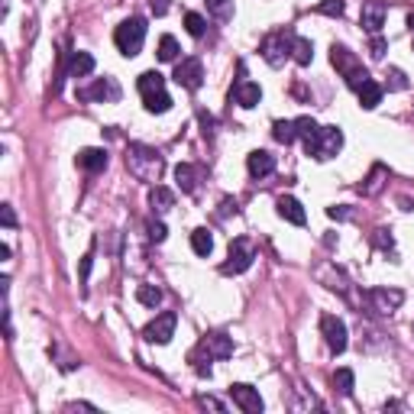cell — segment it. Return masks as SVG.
<instances>
[{
  "mask_svg": "<svg viewBox=\"0 0 414 414\" xmlns=\"http://www.w3.org/2000/svg\"><path fill=\"white\" fill-rule=\"evenodd\" d=\"M227 356H233V340L227 333H211L191 353V363H195L197 376H211V359H227Z\"/></svg>",
  "mask_w": 414,
  "mask_h": 414,
  "instance_id": "obj_1",
  "label": "cell"
},
{
  "mask_svg": "<svg viewBox=\"0 0 414 414\" xmlns=\"http://www.w3.org/2000/svg\"><path fill=\"white\" fill-rule=\"evenodd\" d=\"M127 165L136 178H143V182H155V185H159L162 169H165V165H162V155L149 146H130Z\"/></svg>",
  "mask_w": 414,
  "mask_h": 414,
  "instance_id": "obj_2",
  "label": "cell"
},
{
  "mask_svg": "<svg viewBox=\"0 0 414 414\" xmlns=\"http://www.w3.org/2000/svg\"><path fill=\"white\" fill-rule=\"evenodd\" d=\"M330 62H333V68L346 78V85H350L353 91H359V88L369 81V71L363 68V62H359L346 46H333V49H330Z\"/></svg>",
  "mask_w": 414,
  "mask_h": 414,
  "instance_id": "obj_3",
  "label": "cell"
},
{
  "mask_svg": "<svg viewBox=\"0 0 414 414\" xmlns=\"http://www.w3.org/2000/svg\"><path fill=\"white\" fill-rule=\"evenodd\" d=\"M113 43H117V49L123 52L127 58L140 56L143 43H146V20H140V16H130V20H123L117 26V33H113Z\"/></svg>",
  "mask_w": 414,
  "mask_h": 414,
  "instance_id": "obj_4",
  "label": "cell"
},
{
  "mask_svg": "<svg viewBox=\"0 0 414 414\" xmlns=\"http://www.w3.org/2000/svg\"><path fill=\"white\" fill-rule=\"evenodd\" d=\"M291 39H295V33H288V29L269 33L266 39H262V46H259L262 58H266L272 68H281V65H285V58L291 56Z\"/></svg>",
  "mask_w": 414,
  "mask_h": 414,
  "instance_id": "obj_5",
  "label": "cell"
},
{
  "mask_svg": "<svg viewBox=\"0 0 414 414\" xmlns=\"http://www.w3.org/2000/svg\"><path fill=\"white\" fill-rule=\"evenodd\" d=\"M253 266V246H249V239H233L230 243V256H227V262L220 266V272L224 275H239L246 272V269Z\"/></svg>",
  "mask_w": 414,
  "mask_h": 414,
  "instance_id": "obj_6",
  "label": "cell"
},
{
  "mask_svg": "<svg viewBox=\"0 0 414 414\" xmlns=\"http://www.w3.org/2000/svg\"><path fill=\"white\" fill-rule=\"evenodd\" d=\"M175 324H178V317L172 314V311H165V314H159L155 321L146 324L143 337H146L149 343H169V340L175 337Z\"/></svg>",
  "mask_w": 414,
  "mask_h": 414,
  "instance_id": "obj_7",
  "label": "cell"
},
{
  "mask_svg": "<svg viewBox=\"0 0 414 414\" xmlns=\"http://www.w3.org/2000/svg\"><path fill=\"white\" fill-rule=\"evenodd\" d=\"M321 333L327 340L330 353H343L346 350V324L337 314H324L321 317Z\"/></svg>",
  "mask_w": 414,
  "mask_h": 414,
  "instance_id": "obj_8",
  "label": "cell"
},
{
  "mask_svg": "<svg viewBox=\"0 0 414 414\" xmlns=\"http://www.w3.org/2000/svg\"><path fill=\"white\" fill-rule=\"evenodd\" d=\"M182 88H188V91H197L204 81V65L201 58H185V62L175 65V75H172Z\"/></svg>",
  "mask_w": 414,
  "mask_h": 414,
  "instance_id": "obj_9",
  "label": "cell"
},
{
  "mask_svg": "<svg viewBox=\"0 0 414 414\" xmlns=\"http://www.w3.org/2000/svg\"><path fill=\"white\" fill-rule=\"evenodd\" d=\"M343 149V133L340 127H321V140H317V152L314 159H333V155Z\"/></svg>",
  "mask_w": 414,
  "mask_h": 414,
  "instance_id": "obj_10",
  "label": "cell"
},
{
  "mask_svg": "<svg viewBox=\"0 0 414 414\" xmlns=\"http://www.w3.org/2000/svg\"><path fill=\"white\" fill-rule=\"evenodd\" d=\"M359 23H363L366 33L379 36V29L385 26V7H382L379 0H366V4H363V14H359Z\"/></svg>",
  "mask_w": 414,
  "mask_h": 414,
  "instance_id": "obj_11",
  "label": "cell"
},
{
  "mask_svg": "<svg viewBox=\"0 0 414 414\" xmlns=\"http://www.w3.org/2000/svg\"><path fill=\"white\" fill-rule=\"evenodd\" d=\"M230 395H233V401H237L246 414H259L262 411V398H259V392H256L253 385L237 382V385H230Z\"/></svg>",
  "mask_w": 414,
  "mask_h": 414,
  "instance_id": "obj_12",
  "label": "cell"
},
{
  "mask_svg": "<svg viewBox=\"0 0 414 414\" xmlns=\"http://www.w3.org/2000/svg\"><path fill=\"white\" fill-rule=\"evenodd\" d=\"M246 169H249V175L253 178H266L275 172V155L266 152V149H256V152L246 155Z\"/></svg>",
  "mask_w": 414,
  "mask_h": 414,
  "instance_id": "obj_13",
  "label": "cell"
},
{
  "mask_svg": "<svg viewBox=\"0 0 414 414\" xmlns=\"http://www.w3.org/2000/svg\"><path fill=\"white\" fill-rule=\"evenodd\" d=\"M81 98L85 100H120V85L113 78H100V81H94V88L81 91Z\"/></svg>",
  "mask_w": 414,
  "mask_h": 414,
  "instance_id": "obj_14",
  "label": "cell"
},
{
  "mask_svg": "<svg viewBox=\"0 0 414 414\" xmlns=\"http://www.w3.org/2000/svg\"><path fill=\"white\" fill-rule=\"evenodd\" d=\"M233 100L249 110V107H256L262 100V88L253 85V81H237V88H233Z\"/></svg>",
  "mask_w": 414,
  "mask_h": 414,
  "instance_id": "obj_15",
  "label": "cell"
},
{
  "mask_svg": "<svg viewBox=\"0 0 414 414\" xmlns=\"http://www.w3.org/2000/svg\"><path fill=\"white\" fill-rule=\"evenodd\" d=\"M295 127H298V136L304 140V149H308V155H314L317 152V140H321V127H317L311 117H298Z\"/></svg>",
  "mask_w": 414,
  "mask_h": 414,
  "instance_id": "obj_16",
  "label": "cell"
},
{
  "mask_svg": "<svg viewBox=\"0 0 414 414\" xmlns=\"http://www.w3.org/2000/svg\"><path fill=\"white\" fill-rule=\"evenodd\" d=\"M369 298H372V304H376V311H379V314H392V311L405 301V295H401V291H385V288L369 291Z\"/></svg>",
  "mask_w": 414,
  "mask_h": 414,
  "instance_id": "obj_17",
  "label": "cell"
},
{
  "mask_svg": "<svg viewBox=\"0 0 414 414\" xmlns=\"http://www.w3.org/2000/svg\"><path fill=\"white\" fill-rule=\"evenodd\" d=\"M275 207H279V217L281 220H288V224H295V227H301L304 220V207L301 204L295 201V197H279V204H275Z\"/></svg>",
  "mask_w": 414,
  "mask_h": 414,
  "instance_id": "obj_18",
  "label": "cell"
},
{
  "mask_svg": "<svg viewBox=\"0 0 414 414\" xmlns=\"http://www.w3.org/2000/svg\"><path fill=\"white\" fill-rule=\"evenodd\" d=\"M78 165L85 172H104L107 169V152L104 149H81L78 152Z\"/></svg>",
  "mask_w": 414,
  "mask_h": 414,
  "instance_id": "obj_19",
  "label": "cell"
},
{
  "mask_svg": "<svg viewBox=\"0 0 414 414\" xmlns=\"http://www.w3.org/2000/svg\"><path fill=\"white\" fill-rule=\"evenodd\" d=\"M356 94H359V107H363V110H376V107H379V100H382V85L369 78V81H366Z\"/></svg>",
  "mask_w": 414,
  "mask_h": 414,
  "instance_id": "obj_20",
  "label": "cell"
},
{
  "mask_svg": "<svg viewBox=\"0 0 414 414\" xmlns=\"http://www.w3.org/2000/svg\"><path fill=\"white\" fill-rule=\"evenodd\" d=\"M175 182H178V188H182L185 195H195V191H197V169H195V165H188V162L175 165Z\"/></svg>",
  "mask_w": 414,
  "mask_h": 414,
  "instance_id": "obj_21",
  "label": "cell"
},
{
  "mask_svg": "<svg viewBox=\"0 0 414 414\" xmlns=\"http://www.w3.org/2000/svg\"><path fill=\"white\" fill-rule=\"evenodd\" d=\"M94 71V56L91 52H75L68 65V78H88Z\"/></svg>",
  "mask_w": 414,
  "mask_h": 414,
  "instance_id": "obj_22",
  "label": "cell"
},
{
  "mask_svg": "<svg viewBox=\"0 0 414 414\" xmlns=\"http://www.w3.org/2000/svg\"><path fill=\"white\" fill-rule=\"evenodd\" d=\"M136 88H140L143 98H149V94H159L165 91V78L159 75V71H143L140 81H136Z\"/></svg>",
  "mask_w": 414,
  "mask_h": 414,
  "instance_id": "obj_23",
  "label": "cell"
},
{
  "mask_svg": "<svg viewBox=\"0 0 414 414\" xmlns=\"http://www.w3.org/2000/svg\"><path fill=\"white\" fill-rule=\"evenodd\" d=\"M291 58H295L298 65H311V58H314V46H311V39L295 36V39H291Z\"/></svg>",
  "mask_w": 414,
  "mask_h": 414,
  "instance_id": "obj_24",
  "label": "cell"
},
{
  "mask_svg": "<svg viewBox=\"0 0 414 414\" xmlns=\"http://www.w3.org/2000/svg\"><path fill=\"white\" fill-rule=\"evenodd\" d=\"M272 136H275V140H279V143H285V146H291V143L298 140V127H295V120H275Z\"/></svg>",
  "mask_w": 414,
  "mask_h": 414,
  "instance_id": "obj_25",
  "label": "cell"
},
{
  "mask_svg": "<svg viewBox=\"0 0 414 414\" xmlns=\"http://www.w3.org/2000/svg\"><path fill=\"white\" fill-rule=\"evenodd\" d=\"M149 204H152L155 211H169L172 204H175V195H172L169 188H162V185H152V191H149Z\"/></svg>",
  "mask_w": 414,
  "mask_h": 414,
  "instance_id": "obj_26",
  "label": "cell"
},
{
  "mask_svg": "<svg viewBox=\"0 0 414 414\" xmlns=\"http://www.w3.org/2000/svg\"><path fill=\"white\" fill-rule=\"evenodd\" d=\"M191 249H195L197 256H211V249H214V237L204 227H197L195 233H191Z\"/></svg>",
  "mask_w": 414,
  "mask_h": 414,
  "instance_id": "obj_27",
  "label": "cell"
},
{
  "mask_svg": "<svg viewBox=\"0 0 414 414\" xmlns=\"http://www.w3.org/2000/svg\"><path fill=\"white\" fill-rule=\"evenodd\" d=\"M143 104H146V110H149V113H165V110H172V98H169L165 91L143 98Z\"/></svg>",
  "mask_w": 414,
  "mask_h": 414,
  "instance_id": "obj_28",
  "label": "cell"
},
{
  "mask_svg": "<svg viewBox=\"0 0 414 414\" xmlns=\"http://www.w3.org/2000/svg\"><path fill=\"white\" fill-rule=\"evenodd\" d=\"M136 301L146 304V308H155V304L162 301V291L155 285H140L136 288Z\"/></svg>",
  "mask_w": 414,
  "mask_h": 414,
  "instance_id": "obj_29",
  "label": "cell"
},
{
  "mask_svg": "<svg viewBox=\"0 0 414 414\" xmlns=\"http://www.w3.org/2000/svg\"><path fill=\"white\" fill-rule=\"evenodd\" d=\"M333 388H337L343 398H350V395H353V372L350 369H337V372H333Z\"/></svg>",
  "mask_w": 414,
  "mask_h": 414,
  "instance_id": "obj_30",
  "label": "cell"
},
{
  "mask_svg": "<svg viewBox=\"0 0 414 414\" xmlns=\"http://www.w3.org/2000/svg\"><path fill=\"white\" fill-rule=\"evenodd\" d=\"M175 58H178L175 36H162L159 39V62H175Z\"/></svg>",
  "mask_w": 414,
  "mask_h": 414,
  "instance_id": "obj_31",
  "label": "cell"
},
{
  "mask_svg": "<svg viewBox=\"0 0 414 414\" xmlns=\"http://www.w3.org/2000/svg\"><path fill=\"white\" fill-rule=\"evenodd\" d=\"M207 10H211L220 23H227L233 16V0H207Z\"/></svg>",
  "mask_w": 414,
  "mask_h": 414,
  "instance_id": "obj_32",
  "label": "cell"
},
{
  "mask_svg": "<svg viewBox=\"0 0 414 414\" xmlns=\"http://www.w3.org/2000/svg\"><path fill=\"white\" fill-rule=\"evenodd\" d=\"M185 26H188V33L195 36V39H201V36L207 33V20H204L201 14H185Z\"/></svg>",
  "mask_w": 414,
  "mask_h": 414,
  "instance_id": "obj_33",
  "label": "cell"
},
{
  "mask_svg": "<svg viewBox=\"0 0 414 414\" xmlns=\"http://www.w3.org/2000/svg\"><path fill=\"white\" fill-rule=\"evenodd\" d=\"M385 88H388V91H405V88H408L405 71H401V68H388L385 71Z\"/></svg>",
  "mask_w": 414,
  "mask_h": 414,
  "instance_id": "obj_34",
  "label": "cell"
},
{
  "mask_svg": "<svg viewBox=\"0 0 414 414\" xmlns=\"http://www.w3.org/2000/svg\"><path fill=\"white\" fill-rule=\"evenodd\" d=\"M382 175H385V169H382V165H376V169H372V175H369V185H359V191H363V195H376V191L382 188Z\"/></svg>",
  "mask_w": 414,
  "mask_h": 414,
  "instance_id": "obj_35",
  "label": "cell"
},
{
  "mask_svg": "<svg viewBox=\"0 0 414 414\" xmlns=\"http://www.w3.org/2000/svg\"><path fill=\"white\" fill-rule=\"evenodd\" d=\"M317 10H321L324 16H343L346 4H343V0H321V7H317Z\"/></svg>",
  "mask_w": 414,
  "mask_h": 414,
  "instance_id": "obj_36",
  "label": "cell"
},
{
  "mask_svg": "<svg viewBox=\"0 0 414 414\" xmlns=\"http://www.w3.org/2000/svg\"><path fill=\"white\" fill-rule=\"evenodd\" d=\"M0 220H4V227H16V214H14V207H10V204H4V207H0Z\"/></svg>",
  "mask_w": 414,
  "mask_h": 414,
  "instance_id": "obj_37",
  "label": "cell"
},
{
  "mask_svg": "<svg viewBox=\"0 0 414 414\" xmlns=\"http://www.w3.org/2000/svg\"><path fill=\"white\" fill-rule=\"evenodd\" d=\"M385 49H388V46H385V39H379V36H376V39H372V46H369L372 58H382V56H385Z\"/></svg>",
  "mask_w": 414,
  "mask_h": 414,
  "instance_id": "obj_38",
  "label": "cell"
},
{
  "mask_svg": "<svg viewBox=\"0 0 414 414\" xmlns=\"http://www.w3.org/2000/svg\"><path fill=\"white\" fill-rule=\"evenodd\" d=\"M165 233H169V230H165V224H149V237H152L155 243H162V239H165Z\"/></svg>",
  "mask_w": 414,
  "mask_h": 414,
  "instance_id": "obj_39",
  "label": "cell"
},
{
  "mask_svg": "<svg viewBox=\"0 0 414 414\" xmlns=\"http://www.w3.org/2000/svg\"><path fill=\"white\" fill-rule=\"evenodd\" d=\"M197 405H201V408H214V411H224V405H220L217 398H207V395H201V398H197Z\"/></svg>",
  "mask_w": 414,
  "mask_h": 414,
  "instance_id": "obj_40",
  "label": "cell"
},
{
  "mask_svg": "<svg viewBox=\"0 0 414 414\" xmlns=\"http://www.w3.org/2000/svg\"><path fill=\"white\" fill-rule=\"evenodd\" d=\"M152 4V14L162 16V14H169V0H149Z\"/></svg>",
  "mask_w": 414,
  "mask_h": 414,
  "instance_id": "obj_41",
  "label": "cell"
},
{
  "mask_svg": "<svg viewBox=\"0 0 414 414\" xmlns=\"http://www.w3.org/2000/svg\"><path fill=\"white\" fill-rule=\"evenodd\" d=\"M91 259H94V253H88L85 259H81V281H88V272H91Z\"/></svg>",
  "mask_w": 414,
  "mask_h": 414,
  "instance_id": "obj_42",
  "label": "cell"
},
{
  "mask_svg": "<svg viewBox=\"0 0 414 414\" xmlns=\"http://www.w3.org/2000/svg\"><path fill=\"white\" fill-rule=\"evenodd\" d=\"M330 217H340V220H343V217H350V211H346V207H330Z\"/></svg>",
  "mask_w": 414,
  "mask_h": 414,
  "instance_id": "obj_43",
  "label": "cell"
},
{
  "mask_svg": "<svg viewBox=\"0 0 414 414\" xmlns=\"http://www.w3.org/2000/svg\"><path fill=\"white\" fill-rule=\"evenodd\" d=\"M408 26H411V29H414V14H411V16H408Z\"/></svg>",
  "mask_w": 414,
  "mask_h": 414,
  "instance_id": "obj_44",
  "label": "cell"
},
{
  "mask_svg": "<svg viewBox=\"0 0 414 414\" xmlns=\"http://www.w3.org/2000/svg\"><path fill=\"white\" fill-rule=\"evenodd\" d=\"M411 333H414V324H411Z\"/></svg>",
  "mask_w": 414,
  "mask_h": 414,
  "instance_id": "obj_45",
  "label": "cell"
}]
</instances>
